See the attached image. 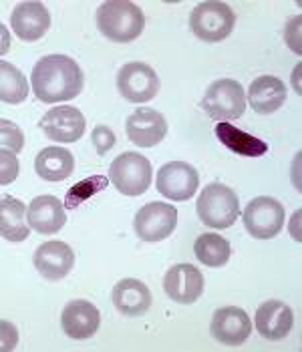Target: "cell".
<instances>
[{"mask_svg": "<svg viewBox=\"0 0 302 352\" xmlns=\"http://www.w3.org/2000/svg\"><path fill=\"white\" fill-rule=\"evenodd\" d=\"M32 91L43 103H63L79 97L85 75L75 58L67 54H47L32 67Z\"/></svg>", "mask_w": 302, "mask_h": 352, "instance_id": "cell-1", "label": "cell"}, {"mask_svg": "<svg viewBox=\"0 0 302 352\" xmlns=\"http://www.w3.org/2000/svg\"><path fill=\"white\" fill-rule=\"evenodd\" d=\"M97 27L113 43H131L145 27L143 10L129 0H107L97 8Z\"/></svg>", "mask_w": 302, "mask_h": 352, "instance_id": "cell-2", "label": "cell"}, {"mask_svg": "<svg viewBox=\"0 0 302 352\" xmlns=\"http://www.w3.org/2000/svg\"><path fill=\"white\" fill-rule=\"evenodd\" d=\"M195 210L204 226L214 230H226L234 226V221L240 216V201L238 195L228 186L210 184L199 193Z\"/></svg>", "mask_w": 302, "mask_h": 352, "instance_id": "cell-3", "label": "cell"}, {"mask_svg": "<svg viewBox=\"0 0 302 352\" xmlns=\"http://www.w3.org/2000/svg\"><path fill=\"white\" fill-rule=\"evenodd\" d=\"M236 25V14L230 4L208 0L199 2L190 14V28L204 43H220L228 38Z\"/></svg>", "mask_w": 302, "mask_h": 352, "instance_id": "cell-4", "label": "cell"}, {"mask_svg": "<svg viewBox=\"0 0 302 352\" xmlns=\"http://www.w3.org/2000/svg\"><path fill=\"white\" fill-rule=\"evenodd\" d=\"M151 162L136 151H125L115 157L109 167V182L127 197L143 195L151 186Z\"/></svg>", "mask_w": 302, "mask_h": 352, "instance_id": "cell-5", "label": "cell"}, {"mask_svg": "<svg viewBox=\"0 0 302 352\" xmlns=\"http://www.w3.org/2000/svg\"><path fill=\"white\" fill-rule=\"evenodd\" d=\"M202 109L210 119L222 123L236 121L246 111V93L244 87L234 79H220L212 82L202 99Z\"/></svg>", "mask_w": 302, "mask_h": 352, "instance_id": "cell-6", "label": "cell"}, {"mask_svg": "<svg viewBox=\"0 0 302 352\" xmlns=\"http://www.w3.org/2000/svg\"><path fill=\"white\" fill-rule=\"evenodd\" d=\"M244 226L252 238L272 240L280 234V230L284 226L282 204L268 195L254 197L244 210Z\"/></svg>", "mask_w": 302, "mask_h": 352, "instance_id": "cell-7", "label": "cell"}, {"mask_svg": "<svg viewBox=\"0 0 302 352\" xmlns=\"http://www.w3.org/2000/svg\"><path fill=\"white\" fill-rule=\"evenodd\" d=\"M177 226V210L164 201L145 204L136 216L133 228L141 242L155 244L173 234Z\"/></svg>", "mask_w": 302, "mask_h": 352, "instance_id": "cell-8", "label": "cell"}, {"mask_svg": "<svg viewBox=\"0 0 302 352\" xmlns=\"http://www.w3.org/2000/svg\"><path fill=\"white\" fill-rule=\"evenodd\" d=\"M117 87L125 101L129 103H147L160 91L158 73L145 63H127L117 75Z\"/></svg>", "mask_w": 302, "mask_h": 352, "instance_id": "cell-9", "label": "cell"}, {"mask_svg": "<svg viewBox=\"0 0 302 352\" xmlns=\"http://www.w3.org/2000/svg\"><path fill=\"white\" fill-rule=\"evenodd\" d=\"M199 186V175L190 163L169 162L158 171L155 188L171 201L192 199Z\"/></svg>", "mask_w": 302, "mask_h": 352, "instance_id": "cell-10", "label": "cell"}, {"mask_svg": "<svg viewBox=\"0 0 302 352\" xmlns=\"http://www.w3.org/2000/svg\"><path fill=\"white\" fill-rule=\"evenodd\" d=\"M85 115L77 107L61 105L43 115L39 127L51 141L56 143H75L85 133Z\"/></svg>", "mask_w": 302, "mask_h": 352, "instance_id": "cell-11", "label": "cell"}, {"mask_svg": "<svg viewBox=\"0 0 302 352\" xmlns=\"http://www.w3.org/2000/svg\"><path fill=\"white\" fill-rule=\"evenodd\" d=\"M210 332L222 344L238 346V344H244L250 338L252 320H250L246 310L236 308V306H224L214 312Z\"/></svg>", "mask_w": 302, "mask_h": 352, "instance_id": "cell-12", "label": "cell"}, {"mask_svg": "<svg viewBox=\"0 0 302 352\" xmlns=\"http://www.w3.org/2000/svg\"><path fill=\"white\" fill-rule=\"evenodd\" d=\"M125 131L129 141L138 147H155L167 135V121L160 111L141 107L127 117Z\"/></svg>", "mask_w": 302, "mask_h": 352, "instance_id": "cell-13", "label": "cell"}, {"mask_svg": "<svg viewBox=\"0 0 302 352\" xmlns=\"http://www.w3.org/2000/svg\"><path fill=\"white\" fill-rule=\"evenodd\" d=\"M32 264L43 278H47L51 282H58V280L67 278L73 270L75 252L71 250V245L58 242V240L45 242L36 248Z\"/></svg>", "mask_w": 302, "mask_h": 352, "instance_id": "cell-14", "label": "cell"}, {"mask_svg": "<svg viewBox=\"0 0 302 352\" xmlns=\"http://www.w3.org/2000/svg\"><path fill=\"white\" fill-rule=\"evenodd\" d=\"M164 290L177 304H193L204 294V274L192 264H175L165 274Z\"/></svg>", "mask_w": 302, "mask_h": 352, "instance_id": "cell-15", "label": "cell"}, {"mask_svg": "<svg viewBox=\"0 0 302 352\" xmlns=\"http://www.w3.org/2000/svg\"><path fill=\"white\" fill-rule=\"evenodd\" d=\"M10 27L21 41H39L51 27V14L43 2H21L10 12Z\"/></svg>", "mask_w": 302, "mask_h": 352, "instance_id": "cell-16", "label": "cell"}, {"mask_svg": "<svg viewBox=\"0 0 302 352\" xmlns=\"http://www.w3.org/2000/svg\"><path fill=\"white\" fill-rule=\"evenodd\" d=\"M99 324H101V314L97 306L87 300H71L61 314L63 332L73 340L91 338L99 330Z\"/></svg>", "mask_w": 302, "mask_h": 352, "instance_id": "cell-17", "label": "cell"}, {"mask_svg": "<svg viewBox=\"0 0 302 352\" xmlns=\"http://www.w3.org/2000/svg\"><path fill=\"white\" fill-rule=\"evenodd\" d=\"M256 330L266 340H282L288 336L294 324V314L290 306L280 300H266L256 310Z\"/></svg>", "mask_w": 302, "mask_h": 352, "instance_id": "cell-18", "label": "cell"}, {"mask_svg": "<svg viewBox=\"0 0 302 352\" xmlns=\"http://www.w3.org/2000/svg\"><path fill=\"white\" fill-rule=\"evenodd\" d=\"M27 219L28 226L34 232L43 236H53L61 232L63 226L67 223V214H65V206L55 195H39L28 206Z\"/></svg>", "mask_w": 302, "mask_h": 352, "instance_id": "cell-19", "label": "cell"}, {"mask_svg": "<svg viewBox=\"0 0 302 352\" xmlns=\"http://www.w3.org/2000/svg\"><path fill=\"white\" fill-rule=\"evenodd\" d=\"M113 306L125 316H143L151 308L149 288L136 278H125L113 288Z\"/></svg>", "mask_w": 302, "mask_h": 352, "instance_id": "cell-20", "label": "cell"}, {"mask_svg": "<svg viewBox=\"0 0 302 352\" xmlns=\"http://www.w3.org/2000/svg\"><path fill=\"white\" fill-rule=\"evenodd\" d=\"M248 103L260 115H270L286 103V87L278 77L262 75L248 89Z\"/></svg>", "mask_w": 302, "mask_h": 352, "instance_id": "cell-21", "label": "cell"}, {"mask_svg": "<svg viewBox=\"0 0 302 352\" xmlns=\"http://www.w3.org/2000/svg\"><path fill=\"white\" fill-rule=\"evenodd\" d=\"M27 206L10 195H4L0 201V234L6 242L19 244L28 238L30 226H28Z\"/></svg>", "mask_w": 302, "mask_h": 352, "instance_id": "cell-22", "label": "cell"}, {"mask_svg": "<svg viewBox=\"0 0 302 352\" xmlns=\"http://www.w3.org/2000/svg\"><path fill=\"white\" fill-rule=\"evenodd\" d=\"M75 169L73 153L65 147H47L34 160V171L45 182H63Z\"/></svg>", "mask_w": 302, "mask_h": 352, "instance_id": "cell-23", "label": "cell"}, {"mask_svg": "<svg viewBox=\"0 0 302 352\" xmlns=\"http://www.w3.org/2000/svg\"><path fill=\"white\" fill-rule=\"evenodd\" d=\"M216 137L230 151L244 155V157H262L264 153H268L266 141L250 135L246 131L234 127L232 123H218L216 125Z\"/></svg>", "mask_w": 302, "mask_h": 352, "instance_id": "cell-24", "label": "cell"}, {"mask_svg": "<svg viewBox=\"0 0 302 352\" xmlns=\"http://www.w3.org/2000/svg\"><path fill=\"white\" fill-rule=\"evenodd\" d=\"M193 252H195V258L204 266L220 268L224 264H228L232 256V245L218 234H202L193 244Z\"/></svg>", "mask_w": 302, "mask_h": 352, "instance_id": "cell-25", "label": "cell"}, {"mask_svg": "<svg viewBox=\"0 0 302 352\" xmlns=\"http://www.w3.org/2000/svg\"><path fill=\"white\" fill-rule=\"evenodd\" d=\"M28 97V81L14 65L0 60V101L19 105Z\"/></svg>", "mask_w": 302, "mask_h": 352, "instance_id": "cell-26", "label": "cell"}, {"mask_svg": "<svg viewBox=\"0 0 302 352\" xmlns=\"http://www.w3.org/2000/svg\"><path fill=\"white\" fill-rule=\"evenodd\" d=\"M107 186H109V177H105V175H91V177L83 179L77 186H73L71 190L67 191L65 208L67 210H77L83 201L91 199L95 193L103 191Z\"/></svg>", "mask_w": 302, "mask_h": 352, "instance_id": "cell-27", "label": "cell"}, {"mask_svg": "<svg viewBox=\"0 0 302 352\" xmlns=\"http://www.w3.org/2000/svg\"><path fill=\"white\" fill-rule=\"evenodd\" d=\"M0 145H2V149L12 151L14 155L23 151L25 135L12 121H6V119L0 121Z\"/></svg>", "mask_w": 302, "mask_h": 352, "instance_id": "cell-28", "label": "cell"}, {"mask_svg": "<svg viewBox=\"0 0 302 352\" xmlns=\"http://www.w3.org/2000/svg\"><path fill=\"white\" fill-rule=\"evenodd\" d=\"M19 175V162L12 151H0V186H10Z\"/></svg>", "mask_w": 302, "mask_h": 352, "instance_id": "cell-29", "label": "cell"}, {"mask_svg": "<svg viewBox=\"0 0 302 352\" xmlns=\"http://www.w3.org/2000/svg\"><path fill=\"white\" fill-rule=\"evenodd\" d=\"M91 141H93L97 153L105 155V153H109L111 149H113V145H115V133L111 131L107 125H97L93 129V133H91Z\"/></svg>", "mask_w": 302, "mask_h": 352, "instance_id": "cell-30", "label": "cell"}, {"mask_svg": "<svg viewBox=\"0 0 302 352\" xmlns=\"http://www.w3.org/2000/svg\"><path fill=\"white\" fill-rule=\"evenodd\" d=\"M0 332H2V344H0L2 352L12 351L19 342V330L8 320H0Z\"/></svg>", "mask_w": 302, "mask_h": 352, "instance_id": "cell-31", "label": "cell"}, {"mask_svg": "<svg viewBox=\"0 0 302 352\" xmlns=\"http://www.w3.org/2000/svg\"><path fill=\"white\" fill-rule=\"evenodd\" d=\"M301 23L302 19L301 16H294L290 23H288V27H286V43L290 45V49L294 51L296 54L302 53L301 49Z\"/></svg>", "mask_w": 302, "mask_h": 352, "instance_id": "cell-32", "label": "cell"}]
</instances>
